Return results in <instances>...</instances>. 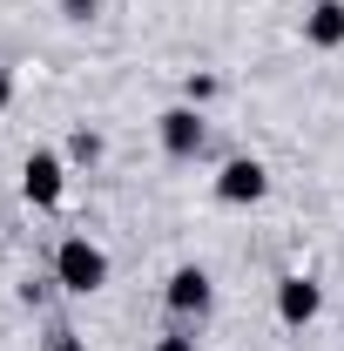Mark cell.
I'll return each instance as SVG.
<instances>
[{
  "label": "cell",
  "mask_w": 344,
  "mask_h": 351,
  "mask_svg": "<svg viewBox=\"0 0 344 351\" xmlns=\"http://www.w3.org/2000/svg\"><path fill=\"white\" fill-rule=\"evenodd\" d=\"M270 196V169H263L257 156H230L223 169H216V203H230V210H250Z\"/></svg>",
  "instance_id": "cell-5"
},
{
  "label": "cell",
  "mask_w": 344,
  "mask_h": 351,
  "mask_svg": "<svg viewBox=\"0 0 344 351\" xmlns=\"http://www.w3.org/2000/svg\"><path fill=\"white\" fill-rule=\"evenodd\" d=\"M21 196H27L34 210H61V196H68V156L27 149V162H21Z\"/></svg>",
  "instance_id": "cell-4"
},
{
  "label": "cell",
  "mask_w": 344,
  "mask_h": 351,
  "mask_svg": "<svg viewBox=\"0 0 344 351\" xmlns=\"http://www.w3.org/2000/svg\"><path fill=\"white\" fill-rule=\"evenodd\" d=\"M41 351H88V338H82V331H68V324H54V331L41 338Z\"/></svg>",
  "instance_id": "cell-11"
},
{
  "label": "cell",
  "mask_w": 344,
  "mask_h": 351,
  "mask_svg": "<svg viewBox=\"0 0 344 351\" xmlns=\"http://www.w3.org/2000/svg\"><path fill=\"white\" fill-rule=\"evenodd\" d=\"M162 304H169L175 324H203L216 311V277L203 270V263H175L169 284H162Z\"/></svg>",
  "instance_id": "cell-2"
},
{
  "label": "cell",
  "mask_w": 344,
  "mask_h": 351,
  "mask_svg": "<svg viewBox=\"0 0 344 351\" xmlns=\"http://www.w3.org/2000/svg\"><path fill=\"white\" fill-rule=\"evenodd\" d=\"M47 298H54V284H47V277H27V284H21V304H47Z\"/></svg>",
  "instance_id": "cell-13"
},
{
  "label": "cell",
  "mask_w": 344,
  "mask_h": 351,
  "mask_svg": "<svg viewBox=\"0 0 344 351\" xmlns=\"http://www.w3.org/2000/svg\"><path fill=\"white\" fill-rule=\"evenodd\" d=\"M101 149H108V142H101L95 129H75V135H68V149H61V156H68L75 169H95V162H101Z\"/></svg>",
  "instance_id": "cell-8"
},
{
  "label": "cell",
  "mask_w": 344,
  "mask_h": 351,
  "mask_svg": "<svg viewBox=\"0 0 344 351\" xmlns=\"http://www.w3.org/2000/svg\"><path fill=\"white\" fill-rule=\"evenodd\" d=\"M54 284H61L68 298H95V291L108 284V250H101L95 237H61V243H54Z\"/></svg>",
  "instance_id": "cell-1"
},
{
  "label": "cell",
  "mask_w": 344,
  "mask_h": 351,
  "mask_svg": "<svg viewBox=\"0 0 344 351\" xmlns=\"http://www.w3.org/2000/svg\"><path fill=\"white\" fill-rule=\"evenodd\" d=\"M7 108H14V75L0 68V115H7Z\"/></svg>",
  "instance_id": "cell-14"
},
{
  "label": "cell",
  "mask_w": 344,
  "mask_h": 351,
  "mask_svg": "<svg viewBox=\"0 0 344 351\" xmlns=\"http://www.w3.org/2000/svg\"><path fill=\"white\" fill-rule=\"evenodd\" d=\"M182 101H189V108L216 101V75H189V82H182Z\"/></svg>",
  "instance_id": "cell-9"
},
{
  "label": "cell",
  "mask_w": 344,
  "mask_h": 351,
  "mask_svg": "<svg viewBox=\"0 0 344 351\" xmlns=\"http://www.w3.org/2000/svg\"><path fill=\"white\" fill-rule=\"evenodd\" d=\"M156 351H196V324H169V331L156 338Z\"/></svg>",
  "instance_id": "cell-10"
},
{
  "label": "cell",
  "mask_w": 344,
  "mask_h": 351,
  "mask_svg": "<svg viewBox=\"0 0 344 351\" xmlns=\"http://www.w3.org/2000/svg\"><path fill=\"white\" fill-rule=\"evenodd\" d=\"M304 41L310 47H344V0H310L304 7Z\"/></svg>",
  "instance_id": "cell-7"
},
{
  "label": "cell",
  "mask_w": 344,
  "mask_h": 351,
  "mask_svg": "<svg viewBox=\"0 0 344 351\" xmlns=\"http://www.w3.org/2000/svg\"><path fill=\"white\" fill-rule=\"evenodd\" d=\"M156 142H162L169 162H196V156L210 149V122H203V108H189V101L162 108V115H156Z\"/></svg>",
  "instance_id": "cell-3"
},
{
  "label": "cell",
  "mask_w": 344,
  "mask_h": 351,
  "mask_svg": "<svg viewBox=\"0 0 344 351\" xmlns=\"http://www.w3.org/2000/svg\"><path fill=\"white\" fill-rule=\"evenodd\" d=\"M101 14V0H61V21H75V27H88Z\"/></svg>",
  "instance_id": "cell-12"
},
{
  "label": "cell",
  "mask_w": 344,
  "mask_h": 351,
  "mask_svg": "<svg viewBox=\"0 0 344 351\" xmlns=\"http://www.w3.org/2000/svg\"><path fill=\"white\" fill-rule=\"evenodd\" d=\"M317 311H324V284L304 277V270H284L277 277V324L284 331H304V324H317Z\"/></svg>",
  "instance_id": "cell-6"
}]
</instances>
